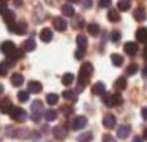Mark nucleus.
Returning <instances> with one entry per match:
<instances>
[{
    "label": "nucleus",
    "instance_id": "f704fd0d",
    "mask_svg": "<svg viewBox=\"0 0 147 142\" xmlns=\"http://www.w3.org/2000/svg\"><path fill=\"white\" fill-rule=\"evenodd\" d=\"M138 69H139V68H138L136 63H131V65H128V68H127V74L128 76H133V74H136V73H138Z\"/></svg>",
    "mask_w": 147,
    "mask_h": 142
},
{
    "label": "nucleus",
    "instance_id": "a19ab883",
    "mask_svg": "<svg viewBox=\"0 0 147 142\" xmlns=\"http://www.w3.org/2000/svg\"><path fill=\"white\" fill-rule=\"evenodd\" d=\"M7 8H8L7 2H0V14H3V13L7 11Z\"/></svg>",
    "mask_w": 147,
    "mask_h": 142
},
{
    "label": "nucleus",
    "instance_id": "864d4df0",
    "mask_svg": "<svg viewBox=\"0 0 147 142\" xmlns=\"http://www.w3.org/2000/svg\"><path fill=\"white\" fill-rule=\"evenodd\" d=\"M2 92H3V87H2V85H0V93H2Z\"/></svg>",
    "mask_w": 147,
    "mask_h": 142
},
{
    "label": "nucleus",
    "instance_id": "ddd939ff",
    "mask_svg": "<svg viewBox=\"0 0 147 142\" xmlns=\"http://www.w3.org/2000/svg\"><path fill=\"white\" fill-rule=\"evenodd\" d=\"M11 109H13V104H11V101L8 100V98L0 101V112L2 114H10Z\"/></svg>",
    "mask_w": 147,
    "mask_h": 142
},
{
    "label": "nucleus",
    "instance_id": "0eeeda50",
    "mask_svg": "<svg viewBox=\"0 0 147 142\" xmlns=\"http://www.w3.org/2000/svg\"><path fill=\"white\" fill-rule=\"evenodd\" d=\"M52 25H54V28H55V30H59V32H63L65 28H67L68 22L65 21L63 17H54V21H52Z\"/></svg>",
    "mask_w": 147,
    "mask_h": 142
},
{
    "label": "nucleus",
    "instance_id": "603ef678",
    "mask_svg": "<svg viewBox=\"0 0 147 142\" xmlns=\"http://www.w3.org/2000/svg\"><path fill=\"white\" fill-rule=\"evenodd\" d=\"M144 139H147V128L144 129Z\"/></svg>",
    "mask_w": 147,
    "mask_h": 142
},
{
    "label": "nucleus",
    "instance_id": "c03bdc74",
    "mask_svg": "<svg viewBox=\"0 0 147 142\" xmlns=\"http://www.w3.org/2000/svg\"><path fill=\"white\" fill-rule=\"evenodd\" d=\"M100 6H101V8H106V6H109L111 5V2H109V0H101V2L98 3Z\"/></svg>",
    "mask_w": 147,
    "mask_h": 142
},
{
    "label": "nucleus",
    "instance_id": "5701e85b",
    "mask_svg": "<svg viewBox=\"0 0 147 142\" xmlns=\"http://www.w3.org/2000/svg\"><path fill=\"white\" fill-rule=\"evenodd\" d=\"M62 13H63L65 16H68V17H71V16H74V6L71 5V3H65V5L62 6Z\"/></svg>",
    "mask_w": 147,
    "mask_h": 142
},
{
    "label": "nucleus",
    "instance_id": "58836bf2",
    "mask_svg": "<svg viewBox=\"0 0 147 142\" xmlns=\"http://www.w3.org/2000/svg\"><path fill=\"white\" fill-rule=\"evenodd\" d=\"M103 142H117V141H115L111 134H105L103 136Z\"/></svg>",
    "mask_w": 147,
    "mask_h": 142
},
{
    "label": "nucleus",
    "instance_id": "6ab92c4d",
    "mask_svg": "<svg viewBox=\"0 0 147 142\" xmlns=\"http://www.w3.org/2000/svg\"><path fill=\"white\" fill-rule=\"evenodd\" d=\"M43 117H45L46 122H54V120L57 118V112H55L54 109H46L45 112H43Z\"/></svg>",
    "mask_w": 147,
    "mask_h": 142
},
{
    "label": "nucleus",
    "instance_id": "3c124183",
    "mask_svg": "<svg viewBox=\"0 0 147 142\" xmlns=\"http://www.w3.org/2000/svg\"><path fill=\"white\" fill-rule=\"evenodd\" d=\"M144 59L147 60V46H146V49H144Z\"/></svg>",
    "mask_w": 147,
    "mask_h": 142
},
{
    "label": "nucleus",
    "instance_id": "09e8293b",
    "mask_svg": "<svg viewBox=\"0 0 147 142\" xmlns=\"http://www.w3.org/2000/svg\"><path fill=\"white\" fill-rule=\"evenodd\" d=\"M142 76H144V77H147V65L144 66V69H142Z\"/></svg>",
    "mask_w": 147,
    "mask_h": 142
},
{
    "label": "nucleus",
    "instance_id": "72a5a7b5",
    "mask_svg": "<svg viewBox=\"0 0 147 142\" xmlns=\"http://www.w3.org/2000/svg\"><path fill=\"white\" fill-rule=\"evenodd\" d=\"M62 96H63L65 100H71V101H76V93H74L73 90H65L63 93H62Z\"/></svg>",
    "mask_w": 147,
    "mask_h": 142
},
{
    "label": "nucleus",
    "instance_id": "49530a36",
    "mask_svg": "<svg viewBox=\"0 0 147 142\" xmlns=\"http://www.w3.org/2000/svg\"><path fill=\"white\" fill-rule=\"evenodd\" d=\"M32 139H33V141H38V139H40V133L33 131V133H32Z\"/></svg>",
    "mask_w": 147,
    "mask_h": 142
},
{
    "label": "nucleus",
    "instance_id": "bb28decb",
    "mask_svg": "<svg viewBox=\"0 0 147 142\" xmlns=\"http://www.w3.org/2000/svg\"><path fill=\"white\" fill-rule=\"evenodd\" d=\"M76 43H78V46H79V49L84 50L87 47V36H86V35H82V33L78 35V36H76Z\"/></svg>",
    "mask_w": 147,
    "mask_h": 142
},
{
    "label": "nucleus",
    "instance_id": "412c9836",
    "mask_svg": "<svg viewBox=\"0 0 147 142\" xmlns=\"http://www.w3.org/2000/svg\"><path fill=\"white\" fill-rule=\"evenodd\" d=\"M133 16H134L136 21H144V19H146V8H144V6L136 8V9H134V13H133Z\"/></svg>",
    "mask_w": 147,
    "mask_h": 142
},
{
    "label": "nucleus",
    "instance_id": "6e6552de",
    "mask_svg": "<svg viewBox=\"0 0 147 142\" xmlns=\"http://www.w3.org/2000/svg\"><path fill=\"white\" fill-rule=\"evenodd\" d=\"M103 126H105L106 129H111L115 126V117L112 115V114H106L105 118H103Z\"/></svg>",
    "mask_w": 147,
    "mask_h": 142
},
{
    "label": "nucleus",
    "instance_id": "a18cd8bd",
    "mask_svg": "<svg viewBox=\"0 0 147 142\" xmlns=\"http://www.w3.org/2000/svg\"><path fill=\"white\" fill-rule=\"evenodd\" d=\"M141 115H142L144 120H147V107H142V110H141Z\"/></svg>",
    "mask_w": 147,
    "mask_h": 142
},
{
    "label": "nucleus",
    "instance_id": "f8f14e48",
    "mask_svg": "<svg viewBox=\"0 0 147 142\" xmlns=\"http://www.w3.org/2000/svg\"><path fill=\"white\" fill-rule=\"evenodd\" d=\"M123 49H125V54H128V55L133 57L134 54L138 52V44H136V43H133V41H128V43H125Z\"/></svg>",
    "mask_w": 147,
    "mask_h": 142
},
{
    "label": "nucleus",
    "instance_id": "4c0bfd02",
    "mask_svg": "<svg viewBox=\"0 0 147 142\" xmlns=\"http://www.w3.org/2000/svg\"><path fill=\"white\" fill-rule=\"evenodd\" d=\"M29 92H19V93H18V98H19V101H22V103H26V101H29Z\"/></svg>",
    "mask_w": 147,
    "mask_h": 142
},
{
    "label": "nucleus",
    "instance_id": "2f4dec72",
    "mask_svg": "<svg viewBox=\"0 0 147 142\" xmlns=\"http://www.w3.org/2000/svg\"><path fill=\"white\" fill-rule=\"evenodd\" d=\"M114 87L117 88V90H123V88L127 87V79H125L123 76H122V77H119L117 81L114 82Z\"/></svg>",
    "mask_w": 147,
    "mask_h": 142
},
{
    "label": "nucleus",
    "instance_id": "a211bd4d",
    "mask_svg": "<svg viewBox=\"0 0 147 142\" xmlns=\"http://www.w3.org/2000/svg\"><path fill=\"white\" fill-rule=\"evenodd\" d=\"M3 21L7 22L8 25L13 24V22H16V14H14V11H11V9H7V11L3 13Z\"/></svg>",
    "mask_w": 147,
    "mask_h": 142
},
{
    "label": "nucleus",
    "instance_id": "4be33fe9",
    "mask_svg": "<svg viewBox=\"0 0 147 142\" xmlns=\"http://www.w3.org/2000/svg\"><path fill=\"white\" fill-rule=\"evenodd\" d=\"M11 84H13L14 87H21V85L24 84V76L19 74V73L13 74V76H11Z\"/></svg>",
    "mask_w": 147,
    "mask_h": 142
},
{
    "label": "nucleus",
    "instance_id": "37998d69",
    "mask_svg": "<svg viewBox=\"0 0 147 142\" xmlns=\"http://www.w3.org/2000/svg\"><path fill=\"white\" fill-rule=\"evenodd\" d=\"M74 25H76V27H82V25H84V19H82V17H76Z\"/></svg>",
    "mask_w": 147,
    "mask_h": 142
},
{
    "label": "nucleus",
    "instance_id": "79ce46f5",
    "mask_svg": "<svg viewBox=\"0 0 147 142\" xmlns=\"http://www.w3.org/2000/svg\"><path fill=\"white\" fill-rule=\"evenodd\" d=\"M74 57H76L78 60H81V59L84 57V50H82V49H78L76 52H74Z\"/></svg>",
    "mask_w": 147,
    "mask_h": 142
},
{
    "label": "nucleus",
    "instance_id": "c85d7f7f",
    "mask_svg": "<svg viewBox=\"0 0 147 142\" xmlns=\"http://www.w3.org/2000/svg\"><path fill=\"white\" fill-rule=\"evenodd\" d=\"M73 81H74V76L71 74V73H67V74L62 76V84L67 85V87H70V85L73 84Z\"/></svg>",
    "mask_w": 147,
    "mask_h": 142
},
{
    "label": "nucleus",
    "instance_id": "8fccbe9b",
    "mask_svg": "<svg viewBox=\"0 0 147 142\" xmlns=\"http://www.w3.org/2000/svg\"><path fill=\"white\" fill-rule=\"evenodd\" d=\"M133 142H142V137H138V136H136V137L133 139Z\"/></svg>",
    "mask_w": 147,
    "mask_h": 142
},
{
    "label": "nucleus",
    "instance_id": "4468645a",
    "mask_svg": "<svg viewBox=\"0 0 147 142\" xmlns=\"http://www.w3.org/2000/svg\"><path fill=\"white\" fill-rule=\"evenodd\" d=\"M52 36H54V33H52L51 28H43V30L40 32V38H41L43 43H49V41L52 40Z\"/></svg>",
    "mask_w": 147,
    "mask_h": 142
},
{
    "label": "nucleus",
    "instance_id": "aec40b11",
    "mask_svg": "<svg viewBox=\"0 0 147 142\" xmlns=\"http://www.w3.org/2000/svg\"><path fill=\"white\" fill-rule=\"evenodd\" d=\"M130 131H131V128L128 125H122V126H119V129H117V136L120 139H125L128 134H130Z\"/></svg>",
    "mask_w": 147,
    "mask_h": 142
},
{
    "label": "nucleus",
    "instance_id": "473e14b6",
    "mask_svg": "<svg viewBox=\"0 0 147 142\" xmlns=\"http://www.w3.org/2000/svg\"><path fill=\"white\" fill-rule=\"evenodd\" d=\"M117 6L120 11H127V9H130L131 3L128 2V0H120V2H117Z\"/></svg>",
    "mask_w": 147,
    "mask_h": 142
},
{
    "label": "nucleus",
    "instance_id": "a878e982",
    "mask_svg": "<svg viewBox=\"0 0 147 142\" xmlns=\"http://www.w3.org/2000/svg\"><path fill=\"white\" fill-rule=\"evenodd\" d=\"M35 47H36V44H35V40L33 38H30V40H27V41H24V44H22V50H35Z\"/></svg>",
    "mask_w": 147,
    "mask_h": 142
},
{
    "label": "nucleus",
    "instance_id": "c9c22d12",
    "mask_svg": "<svg viewBox=\"0 0 147 142\" xmlns=\"http://www.w3.org/2000/svg\"><path fill=\"white\" fill-rule=\"evenodd\" d=\"M92 137H93L92 133H84V134H81L79 137H78V141H79V142H89Z\"/></svg>",
    "mask_w": 147,
    "mask_h": 142
},
{
    "label": "nucleus",
    "instance_id": "f3484780",
    "mask_svg": "<svg viewBox=\"0 0 147 142\" xmlns=\"http://www.w3.org/2000/svg\"><path fill=\"white\" fill-rule=\"evenodd\" d=\"M136 40L139 41V43H147V28H146V27L138 28V32H136Z\"/></svg>",
    "mask_w": 147,
    "mask_h": 142
},
{
    "label": "nucleus",
    "instance_id": "dca6fc26",
    "mask_svg": "<svg viewBox=\"0 0 147 142\" xmlns=\"http://www.w3.org/2000/svg\"><path fill=\"white\" fill-rule=\"evenodd\" d=\"M92 93L93 95H105L106 93V85L103 84V82H96V84H93Z\"/></svg>",
    "mask_w": 147,
    "mask_h": 142
},
{
    "label": "nucleus",
    "instance_id": "20e7f679",
    "mask_svg": "<svg viewBox=\"0 0 147 142\" xmlns=\"http://www.w3.org/2000/svg\"><path fill=\"white\" fill-rule=\"evenodd\" d=\"M10 117L14 120V122H24V120L27 118V114H26V110H24L22 107L13 106V109L10 110Z\"/></svg>",
    "mask_w": 147,
    "mask_h": 142
},
{
    "label": "nucleus",
    "instance_id": "ea45409f",
    "mask_svg": "<svg viewBox=\"0 0 147 142\" xmlns=\"http://www.w3.org/2000/svg\"><path fill=\"white\" fill-rule=\"evenodd\" d=\"M62 109H63L65 115H71V114H73V107L71 106H65V107H62Z\"/></svg>",
    "mask_w": 147,
    "mask_h": 142
},
{
    "label": "nucleus",
    "instance_id": "f257e3e1",
    "mask_svg": "<svg viewBox=\"0 0 147 142\" xmlns=\"http://www.w3.org/2000/svg\"><path fill=\"white\" fill-rule=\"evenodd\" d=\"M93 73V65L89 62H86L79 69V77H78V92H82L86 88V82L89 81V77Z\"/></svg>",
    "mask_w": 147,
    "mask_h": 142
},
{
    "label": "nucleus",
    "instance_id": "c756f323",
    "mask_svg": "<svg viewBox=\"0 0 147 142\" xmlns=\"http://www.w3.org/2000/svg\"><path fill=\"white\" fill-rule=\"evenodd\" d=\"M111 62H112V65H114V66H122V65H123V57L119 55V54H112V55H111Z\"/></svg>",
    "mask_w": 147,
    "mask_h": 142
},
{
    "label": "nucleus",
    "instance_id": "9d476101",
    "mask_svg": "<svg viewBox=\"0 0 147 142\" xmlns=\"http://www.w3.org/2000/svg\"><path fill=\"white\" fill-rule=\"evenodd\" d=\"M8 57V62L10 63H14V62H18V60H21L24 57V50L22 49H14L13 52L10 54V55H7Z\"/></svg>",
    "mask_w": 147,
    "mask_h": 142
},
{
    "label": "nucleus",
    "instance_id": "7c9ffc66",
    "mask_svg": "<svg viewBox=\"0 0 147 142\" xmlns=\"http://www.w3.org/2000/svg\"><path fill=\"white\" fill-rule=\"evenodd\" d=\"M46 101H48V104H51V106H55V104L59 103V95L57 93H48Z\"/></svg>",
    "mask_w": 147,
    "mask_h": 142
},
{
    "label": "nucleus",
    "instance_id": "7ed1b4c3",
    "mask_svg": "<svg viewBox=\"0 0 147 142\" xmlns=\"http://www.w3.org/2000/svg\"><path fill=\"white\" fill-rule=\"evenodd\" d=\"M30 109H32V120L33 122H40V118L43 117V103L40 100L33 101L32 106H30Z\"/></svg>",
    "mask_w": 147,
    "mask_h": 142
},
{
    "label": "nucleus",
    "instance_id": "e433bc0d",
    "mask_svg": "<svg viewBox=\"0 0 147 142\" xmlns=\"http://www.w3.org/2000/svg\"><path fill=\"white\" fill-rule=\"evenodd\" d=\"M120 38H122L120 32L114 30V32H112V33H111V41H112V43H119V41H120Z\"/></svg>",
    "mask_w": 147,
    "mask_h": 142
},
{
    "label": "nucleus",
    "instance_id": "393cba45",
    "mask_svg": "<svg viewBox=\"0 0 147 142\" xmlns=\"http://www.w3.org/2000/svg\"><path fill=\"white\" fill-rule=\"evenodd\" d=\"M87 30H89V33L92 35V36H98L100 35V25L95 24V22H92V24L87 25Z\"/></svg>",
    "mask_w": 147,
    "mask_h": 142
},
{
    "label": "nucleus",
    "instance_id": "423d86ee",
    "mask_svg": "<svg viewBox=\"0 0 147 142\" xmlns=\"http://www.w3.org/2000/svg\"><path fill=\"white\" fill-rule=\"evenodd\" d=\"M86 125H87V118L84 115H79V117H76V118L73 120L71 128H73V129H82Z\"/></svg>",
    "mask_w": 147,
    "mask_h": 142
},
{
    "label": "nucleus",
    "instance_id": "1a4fd4ad",
    "mask_svg": "<svg viewBox=\"0 0 147 142\" xmlns=\"http://www.w3.org/2000/svg\"><path fill=\"white\" fill-rule=\"evenodd\" d=\"M0 49H2V52H3L5 55H10V54L13 52L14 49H18V47L13 41H5V43H2V47H0Z\"/></svg>",
    "mask_w": 147,
    "mask_h": 142
},
{
    "label": "nucleus",
    "instance_id": "39448f33",
    "mask_svg": "<svg viewBox=\"0 0 147 142\" xmlns=\"http://www.w3.org/2000/svg\"><path fill=\"white\" fill-rule=\"evenodd\" d=\"M8 30L16 35H24L27 33V24L26 22H13V24L8 25Z\"/></svg>",
    "mask_w": 147,
    "mask_h": 142
},
{
    "label": "nucleus",
    "instance_id": "9b49d317",
    "mask_svg": "<svg viewBox=\"0 0 147 142\" xmlns=\"http://www.w3.org/2000/svg\"><path fill=\"white\" fill-rule=\"evenodd\" d=\"M52 133H54L55 139H59V141L65 139V137H67V134H68V131H67V128H65V126H55V128L52 129Z\"/></svg>",
    "mask_w": 147,
    "mask_h": 142
},
{
    "label": "nucleus",
    "instance_id": "cd10ccee",
    "mask_svg": "<svg viewBox=\"0 0 147 142\" xmlns=\"http://www.w3.org/2000/svg\"><path fill=\"white\" fill-rule=\"evenodd\" d=\"M108 19L111 22H119L120 21V14H119L117 9H109L108 11Z\"/></svg>",
    "mask_w": 147,
    "mask_h": 142
},
{
    "label": "nucleus",
    "instance_id": "de8ad7c7",
    "mask_svg": "<svg viewBox=\"0 0 147 142\" xmlns=\"http://www.w3.org/2000/svg\"><path fill=\"white\" fill-rule=\"evenodd\" d=\"M82 5L86 6V8H89V6H92V2H82Z\"/></svg>",
    "mask_w": 147,
    "mask_h": 142
},
{
    "label": "nucleus",
    "instance_id": "b1692460",
    "mask_svg": "<svg viewBox=\"0 0 147 142\" xmlns=\"http://www.w3.org/2000/svg\"><path fill=\"white\" fill-rule=\"evenodd\" d=\"M11 66H13V63H10L8 60H7V62H0V76L8 74V71H10Z\"/></svg>",
    "mask_w": 147,
    "mask_h": 142
},
{
    "label": "nucleus",
    "instance_id": "2eb2a0df",
    "mask_svg": "<svg viewBox=\"0 0 147 142\" xmlns=\"http://www.w3.org/2000/svg\"><path fill=\"white\" fill-rule=\"evenodd\" d=\"M41 88H43V85L40 84L38 81H30L29 82V93H40L41 92Z\"/></svg>",
    "mask_w": 147,
    "mask_h": 142
},
{
    "label": "nucleus",
    "instance_id": "f03ea898",
    "mask_svg": "<svg viewBox=\"0 0 147 142\" xmlns=\"http://www.w3.org/2000/svg\"><path fill=\"white\" fill-rule=\"evenodd\" d=\"M103 101H105L106 106L112 107V106H120L123 103V98L120 93H105L103 95Z\"/></svg>",
    "mask_w": 147,
    "mask_h": 142
}]
</instances>
